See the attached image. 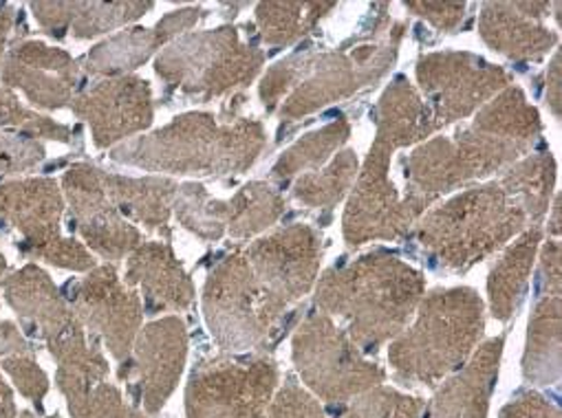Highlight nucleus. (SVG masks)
<instances>
[{
    "label": "nucleus",
    "instance_id": "f257e3e1",
    "mask_svg": "<svg viewBox=\"0 0 562 418\" xmlns=\"http://www.w3.org/2000/svg\"><path fill=\"white\" fill-rule=\"evenodd\" d=\"M251 126L218 128L212 115L190 113L170 126L131 146L115 150L113 159L155 172L214 174L243 170L254 152Z\"/></svg>",
    "mask_w": 562,
    "mask_h": 418
},
{
    "label": "nucleus",
    "instance_id": "f03ea898",
    "mask_svg": "<svg viewBox=\"0 0 562 418\" xmlns=\"http://www.w3.org/2000/svg\"><path fill=\"white\" fill-rule=\"evenodd\" d=\"M276 376L273 363L265 359L203 361L186 387L188 418H265Z\"/></svg>",
    "mask_w": 562,
    "mask_h": 418
},
{
    "label": "nucleus",
    "instance_id": "7ed1b4c3",
    "mask_svg": "<svg viewBox=\"0 0 562 418\" xmlns=\"http://www.w3.org/2000/svg\"><path fill=\"white\" fill-rule=\"evenodd\" d=\"M254 71L256 56L238 47L234 30L188 36L157 60L159 78L205 100L249 80Z\"/></svg>",
    "mask_w": 562,
    "mask_h": 418
},
{
    "label": "nucleus",
    "instance_id": "20e7f679",
    "mask_svg": "<svg viewBox=\"0 0 562 418\" xmlns=\"http://www.w3.org/2000/svg\"><path fill=\"white\" fill-rule=\"evenodd\" d=\"M63 192L49 177H21L0 183V227L21 236L16 249L25 258L43 260L63 240Z\"/></svg>",
    "mask_w": 562,
    "mask_h": 418
},
{
    "label": "nucleus",
    "instance_id": "39448f33",
    "mask_svg": "<svg viewBox=\"0 0 562 418\" xmlns=\"http://www.w3.org/2000/svg\"><path fill=\"white\" fill-rule=\"evenodd\" d=\"M316 332L296 339V363L305 381L325 398L342 400L382 381V370L362 361L334 328H314Z\"/></svg>",
    "mask_w": 562,
    "mask_h": 418
},
{
    "label": "nucleus",
    "instance_id": "423d86ee",
    "mask_svg": "<svg viewBox=\"0 0 562 418\" xmlns=\"http://www.w3.org/2000/svg\"><path fill=\"white\" fill-rule=\"evenodd\" d=\"M63 188L80 234L100 256L106 260H120L142 242L139 231L120 216L117 207L109 199L102 183V170L74 166L65 174Z\"/></svg>",
    "mask_w": 562,
    "mask_h": 418
},
{
    "label": "nucleus",
    "instance_id": "0eeeda50",
    "mask_svg": "<svg viewBox=\"0 0 562 418\" xmlns=\"http://www.w3.org/2000/svg\"><path fill=\"white\" fill-rule=\"evenodd\" d=\"M76 315L82 326L102 335L115 359L133 352L142 324L139 297L126 289L109 267L95 269L76 295Z\"/></svg>",
    "mask_w": 562,
    "mask_h": 418
},
{
    "label": "nucleus",
    "instance_id": "6e6552de",
    "mask_svg": "<svg viewBox=\"0 0 562 418\" xmlns=\"http://www.w3.org/2000/svg\"><path fill=\"white\" fill-rule=\"evenodd\" d=\"M0 80L12 91H23L34 106L58 111L74 100L78 65L63 49L27 41L8 49Z\"/></svg>",
    "mask_w": 562,
    "mask_h": 418
},
{
    "label": "nucleus",
    "instance_id": "1a4fd4ad",
    "mask_svg": "<svg viewBox=\"0 0 562 418\" xmlns=\"http://www.w3.org/2000/svg\"><path fill=\"white\" fill-rule=\"evenodd\" d=\"M74 113L87 120L98 148L131 137L153 122V98L146 80L115 78L100 82L74 102Z\"/></svg>",
    "mask_w": 562,
    "mask_h": 418
},
{
    "label": "nucleus",
    "instance_id": "9d476101",
    "mask_svg": "<svg viewBox=\"0 0 562 418\" xmlns=\"http://www.w3.org/2000/svg\"><path fill=\"white\" fill-rule=\"evenodd\" d=\"M203 308L221 348L240 350L260 339V326L251 313V275L240 258H229L210 275Z\"/></svg>",
    "mask_w": 562,
    "mask_h": 418
},
{
    "label": "nucleus",
    "instance_id": "9b49d317",
    "mask_svg": "<svg viewBox=\"0 0 562 418\" xmlns=\"http://www.w3.org/2000/svg\"><path fill=\"white\" fill-rule=\"evenodd\" d=\"M135 361L144 407L157 414L183 374L188 357V332L179 317H164L139 330Z\"/></svg>",
    "mask_w": 562,
    "mask_h": 418
},
{
    "label": "nucleus",
    "instance_id": "f8f14e48",
    "mask_svg": "<svg viewBox=\"0 0 562 418\" xmlns=\"http://www.w3.org/2000/svg\"><path fill=\"white\" fill-rule=\"evenodd\" d=\"M0 291L14 313L27 321L45 343H52L78 321V315L67 306L49 273L38 264H25L10 273Z\"/></svg>",
    "mask_w": 562,
    "mask_h": 418
},
{
    "label": "nucleus",
    "instance_id": "ddd939ff",
    "mask_svg": "<svg viewBox=\"0 0 562 418\" xmlns=\"http://www.w3.org/2000/svg\"><path fill=\"white\" fill-rule=\"evenodd\" d=\"M47 348L58 363L56 385L65 394L71 416L89 418L91 398L109 376V361L100 348L87 341L80 319Z\"/></svg>",
    "mask_w": 562,
    "mask_h": 418
},
{
    "label": "nucleus",
    "instance_id": "4468645a",
    "mask_svg": "<svg viewBox=\"0 0 562 418\" xmlns=\"http://www.w3.org/2000/svg\"><path fill=\"white\" fill-rule=\"evenodd\" d=\"M126 278L128 282L139 284L148 302L161 308L183 310L194 297L190 278L172 256L170 247L161 242L139 245L131 256Z\"/></svg>",
    "mask_w": 562,
    "mask_h": 418
},
{
    "label": "nucleus",
    "instance_id": "2eb2a0df",
    "mask_svg": "<svg viewBox=\"0 0 562 418\" xmlns=\"http://www.w3.org/2000/svg\"><path fill=\"white\" fill-rule=\"evenodd\" d=\"M501 339L485 346L474 361L435 398L432 418H485L490 387L498 370Z\"/></svg>",
    "mask_w": 562,
    "mask_h": 418
},
{
    "label": "nucleus",
    "instance_id": "dca6fc26",
    "mask_svg": "<svg viewBox=\"0 0 562 418\" xmlns=\"http://www.w3.org/2000/svg\"><path fill=\"white\" fill-rule=\"evenodd\" d=\"M102 183L117 210L170 238L168 218L170 205L177 194V183L168 179H131L102 172Z\"/></svg>",
    "mask_w": 562,
    "mask_h": 418
},
{
    "label": "nucleus",
    "instance_id": "f3484780",
    "mask_svg": "<svg viewBox=\"0 0 562 418\" xmlns=\"http://www.w3.org/2000/svg\"><path fill=\"white\" fill-rule=\"evenodd\" d=\"M12 131L14 135L32 137V139H52V142H71V128L54 122L47 115H41L27 109L16 91L0 87V133Z\"/></svg>",
    "mask_w": 562,
    "mask_h": 418
},
{
    "label": "nucleus",
    "instance_id": "a211bd4d",
    "mask_svg": "<svg viewBox=\"0 0 562 418\" xmlns=\"http://www.w3.org/2000/svg\"><path fill=\"white\" fill-rule=\"evenodd\" d=\"M157 45H164L159 34H148V30H133L131 34L98 47L89 56V67L93 65V71L98 74L115 69H135V65L144 63Z\"/></svg>",
    "mask_w": 562,
    "mask_h": 418
},
{
    "label": "nucleus",
    "instance_id": "6ab92c4d",
    "mask_svg": "<svg viewBox=\"0 0 562 418\" xmlns=\"http://www.w3.org/2000/svg\"><path fill=\"white\" fill-rule=\"evenodd\" d=\"M153 5L146 3H113V5H89V3H74L71 25L76 38H91L98 34H104L113 27L124 25L131 19L142 16Z\"/></svg>",
    "mask_w": 562,
    "mask_h": 418
},
{
    "label": "nucleus",
    "instance_id": "aec40b11",
    "mask_svg": "<svg viewBox=\"0 0 562 418\" xmlns=\"http://www.w3.org/2000/svg\"><path fill=\"white\" fill-rule=\"evenodd\" d=\"M225 210L221 203L212 201L201 185H183L179 188V201H177V216L183 223V227L192 229L194 234L216 240L223 234V218Z\"/></svg>",
    "mask_w": 562,
    "mask_h": 418
},
{
    "label": "nucleus",
    "instance_id": "412c9836",
    "mask_svg": "<svg viewBox=\"0 0 562 418\" xmlns=\"http://www.w3.org/2000/svg\"><path fill=\"white\" fill-rule=\"evenodd\" d=\"M422 403L393 389H373L345 418H419Z\"/></svg>",
    "mask_w": 562,
    "mask_h": 418
},
{
    "label": "nucleus",
    "instance_id": "4be33fe9",
    "mask_svg": "<svg viewBox=\"0 0 562 418\" xmlns=\"http://www.w3.org/2000/svg\"><path fill=\"white\" fill-rule=\"evenodd\" d=\"M0 368H3L12 376L16 389L25 398H30L34 405H38V411H43V400H45V396L49 392V376L38 365L34 352L12 354V357L3 359Z\"/></svg>",
    "mask_w": 562,
    "mask_h": 418
},
{
    "label": "nucleus",
    "instance_id": "5701e85b",
    "mask_svg": "<svg viewBox=\"0 0 562 418\" xmlns=\"http://www.w3.org/2000/svg\"><path fill=\"white\" fill-rule=\"evenodd\" d=\"M45 146L38 139L0 133V174L14 177L27 170H34L45 161Z\"/></svg>",
    "mask_w": 562,
    "mask_h": 418
},
{
    "label": "nucleus",
    "instance_id": "b1692460",
    "mask_svg": "<svg viewBox=\"0 0 562 418\" xmlns=\"http://www.w3.org/2000/svg\"><path fill=\"white\" fill-rule=\"evenodd\" d=\"M89 418H148V416L137 407L126 405L122 400V392L115 385L104 381L91 398Z\"/></svg>",
    "mask_w": 562,
    "mask_h": 418
},
{
    "label": "nucleus",
    "instance_id": "393cba45",
    "mask_svg": "<svg viewBox=\"0 0 562 418\" xmlns=\"http://www.w3.org/2000/svg\"><path fill=\"white\" fill-rule=\"evenodd\" d=\"M271 418H325V414L312 396L294 385H288L273 400Z\"/></svg>",
    "mask_w": 562,
    "mask_h": 418
},
{
    "label": "nucleus",
    "instance_id": "a878e982",
    "mask_svg": "<svg viewBox=\"0 0 562 418\" xmlns=\"http://www.w3.org/2000/svg\"><path fill=\"white\" fill-rule=\"evenodd\" d=\"M501 418H560V414L538 394H527L525 398L507 405Z\"/></svg>",
    "mask_w": 562,
    "mask_h": 418
},
{
    "label": "nucleus",
    "instance_id": "bb28decb",
    "mask_svg": "<svg viewBox=\"0 0 562 418\" xmlns=\"http://www.w3.org/2000/svg\"><path fill=\"white\" fill-rule=\"evenodd\" d=\"M23 352H34V348L30 346L21 328L10 319H0V363L12 354H23Z\"/></svg>",
    "mask_w": 562,
    "mask_h": 418
},
{
    "label": "nucleus",
    "instance_id": "cd10ccee",
    "mask_svg": "<svg viewBox=\"0 0 562 418\" xmlns=\"http://www.w3.org/2000/svg\"><path fill=\"white\" fill-rule=\"evenodd\" d=\"M14 19H16V12L12 5L0 8V67H3V60L8 54V43H10V34L14 30Z\"/></svg>",
    "mask_w": 562,
    "mask_h": 418
},
{
    "label": "nucleus",
    "instance_id": "c85d7f7f",
    "mask_svg": "<svg viewBox=\"0 0 562 418\" xmlns=\"http://www.w3.org/2000/svg\"><path fill=\"white\" fill-rule=\"evenodd\" d=\"M0 418H19V407L10 383L0 374Z\"/></svg>",
    "mask_w": 562,
    "mask_h": 418
},
{
    "label": "nucleus",
    "instance_id": "c756f323",
    "mask_svg": "<svg viewBox=\"0 0 562 418\" xmlns=\"http://www.w3.org/2000/svg\"><path fill=\"white\" fill-rule=\"evenodd\" d=\"M5 273H8V258L3 256V251H0V286H3Z\"/></svg>",
    "mask_w": 562,
    "mask_h": 418
},
{
    "label": "nucleus",
    "instance_id": "7c9ffc66",
    "mask_svg": "<svg viewBox=\"0 0 562 418\" xmlns=\"http://www.w3.org/2000/svg\"><path fill=\"white\" fill-rule=\"evenodd\" d=\"M19 418H38V416H36V414H32V411H21V414H19ZM52 418H60V416L56 414V416H52Z\"/></svg>",
    "mask_w": 562,
    "mask_h": 418
}]
</instances>
